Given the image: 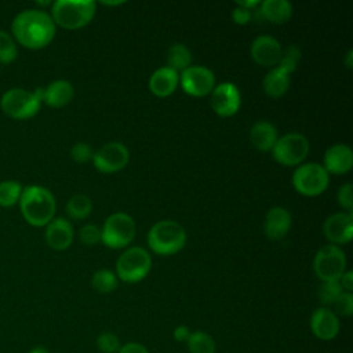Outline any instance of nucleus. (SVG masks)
Wrapping results in <instances>:
<instances>
[{"label":"nucleus","mask_w":353,"mask_h":353,"mask_svg":"<svg viewBox=\"0 0 353 353\" xmlns=\"http://www.w3.org/2000/svg\"><path fill=\"white\" fill-rule=\"evenodd\" d=\"M55 32V23L47 11L26 8L14 17L10 33L17 44L29 50H41L52 41Z\"/></svg>","instance_id":"nucleus-1"},{"label":"nucleus","mask_w":353,"mask_h":353,"mask_svg":"<svg viewBox=\"0 0 353 353\" xmlns=\"http://www.w3.org/2000/svg\"><path fill=\"white\" fill-rule=\"evenodd\" d=\"M18 204L23 219L34 228L47 226L54 219L57 210L54 194L40 185L23 188Z\"/></svg>","instance_id":"nucleus-2"},{"label":"nucleus","mask_w":353,"mask_h":353,"mask_svg":"<svg viewBox=\"0 0 353 353\" xmlns=\"http://www.w3.org/2000/svg\"><path fill=\"white\" fill-rule=\"evenodd\" d=\"M43 103V88L28 91L21 87H14L3 92L0 98L1 112L14 120H28L34 117Z\"/></svg>","instance_id":"nucleus-3"},{"label":"nucleus","mask_w":353,"mask_h":353,"mask_svg":"<svg viewBox=\"0 0 353 353\" xmlns=\"http://www.w3.org/2000/svg\"><path fill=\"white\" fill-rule=\"evenodd\" d=\"M97 3L92 0H57L51 4V18L55 26L80 29L88 25L95 15Z\"/></svg>","instance_id":"nucleus-4"},{"label":"nucleus","mask_w":353,"mask_h":353,"mask_svg":"<svg viewBox=\"0 0 353 353\" xmlns=\"http://www.w3.org/2000/svg\"><path fill=\"white\" fill-rule=\"evenodd\" d=\"M148 244L159 255H172L185 247L186 232L178 222L163 219L149 229Z\"/></svg>","instance_id":"nucleus-5"},{"label":"nucleus","mask_w":353,"mask_h":353,"mask_svg":"<svg viewBox=\"0 0 353 353\" xmlns=\"http://www.w3.org/2000/svg\"><path fill=\"white\" fill-rule=\"evenodd\" d=\"M152 268L150 254L142 247L125 250L116 262L117 277L125 283H138L148 276Z\"/></svg>","instance_id":"nucleus-6"},{"label":"nucleus","mask_w":353,"mask_h":353,"mask_svg":"<svg viewBox=\"0 0 353 353\" xmlns=\"http://www.w3.org/2000/svg\"><path fill=\"white\" fill-rule=\"evenodd\" d=\"M135 222L124 212H114L106 218L101 229V241L113 250L127 247L135 237Z\"/></svg>","instance_id":"nucleus-7"},{"label":"nucleus","mask_w":353,"mask_h":353,"mask_svg":"<svg viewBox=\"0 0 353 353\" xmlns=\"http://www.w3.org/2000/svg\"><path fill=\"white\" fill-rule=\"evenodd\" d=\"M330 182V174L319 163L301 164L292 174V185L303 196L314 197L321 194Z\"/></svg>","instance_id":"nucleus-8"},{"label":"nucleus","mask_w":353,"mask_h":353,"mask_svg":"<svg viewBox=\"0 0 353 353\" xmlns=\"http://www.w3.org/2000/svg\"><path fill=\"white\" fill-rule=\"evenodd\" d=\"M313 269L321 281H339L346 272L345 252L335 244L321 247L314 256Z\"/></svg>","instance_id":"nucleus-9"},{"label":"nucleus","mask_w":353,"mask_h":353,"mask_svg":"<svg viewBox=\"0 0 353 353\" xmlns=\"http://www.w3.org/2000/svg\"><path fill=\"white\" fill-rule=\"evenodd\" d=\"M309 153V141L299 132H290L280 137L273 149V159L281 165H299Z\"/></svg>","instance_id":"nucleus-10"},{"label":"nucleus","mask_w":353,"mask_h":353,"mask_svg":"<svg viewBox=\"0 0 353 353\" xmlns=\"http://www.w3.org/2000/svg\"><path fill=\"white\" fill-rule=\"evenodd\" d=\"M130 160L128 149L121 142H108L94 152L92 163L99 172L110 174L123 170Z\"/></svg>","instance_id":"nucleus-11"},{"label":"nucleus","mask_w":353,"mask_h":353,"mask_svg":"<svg viewBox=\"0 0 353 353\" xmlns=\"http://www.w3.org/2000/svg\"><path fill=\"white\" fill-rule=\"evenodd\" d=\"M182 90L192 97L210 95L215 87V76L205 66H189L181 72Z\"/></svg>","instance_id":"nucleus-12"},{"label":"nucleus","mask_w":353,"mask_h":353,"mask_svg":"<svg viewBox=\"0 0 353 353\" xmlns=\"http://www.w3.org/2000/svg\"><path fill=\"white\" fill-rule=\"evenodd\" d=\"M210 105L221 117H230L236 114L241 105L239 88L229 81L218 84L210 94Z\"/></svg>","instance_id":"nucleus-13"},{"label":"nucleus","mask_w":353,"mask_h":353,"mask_svg":"<svg viewBox=\"0 0 353 353\" xmlns=\"http://www.w3.org/2000/svg\"><path fill=\"white\" fill-rule=\"evenodd\" d=\"M250 54L254 62L258 63L259 66L272 68L279 65L283 55V48L279 40H276L274 37L259 36L252 41Z\"/></svg>","instance_id":"nucleus-14"},{"label":"nucleus","mask_w":353,"mask_h":353,"mask_svg":"<svg viewBox=\"0 0 353 353\" xmlns=\"http://www.w3.org/2000/svg\"><path fill=\"white\" fill-rule=\"evenodd\" d=\"M324 236L332 244H346L353 237L352 212H336L324 221Z\"/></svg>","instance_id":"nucleus-15"},{"label":"nucleus","mask_w":353,"mask_h":353,"mask_svg":"<svg viewBox=\"0 0 353 353\" xmlns=\"http://www.w3.org/2000/svg\"><path fill=\"white\" fill-rule=\"evenodd\" d=\"M310 328L316 338L321 341H331L339 332V320L331 309L319 307L310 317Z\"/></svg>","instance_id":"nucleus-16"},{"label":"nucleus","mask_w":353,"mask_h":353,"mask_svg":"<svg viewBox=\"0 0 353 353\" xmlns=\"http://www.w3.org/2000/svg\"><path fill=\"white\" fill-rule=\"evenodd\" d=\"M44 239L48 247L55 251H63L70 247L73 241V226L65 218H54L44 232Z\"/></svg>","instance_id":"nucleus-17"},{"label":"nucleus","mask_w":353,"mask_h":353,"mask_svg":"<svg viewBox=\"0 0 353 353\" xmlns=\"http://www.w3.org/2000/svg\"><path fill=\"white\" fill-rule=\"evenodd\" d=\"M353 152L345 143H336L330 146L324 154V170L328 174L342 175L352 170Z\"/></svg>","instance_id":"nucleus-18"},{"label":"nucleus","mask_w":353,"mask_h":353,"mask_svg":"<svg viewBox=\"0 0 353 353\" xmlns=\"http://www.w3.org/2000/svg\"><path fill=\"white\" fill-rule=\"evenodd\" d=\"M291 228V214L284 207H273L266 212L263 230L268 239L280 240Z\"/></svg>","instance_id":"nucleus-19"},{"label":"nucleus","mask_w":353,"mask_h":353,"mask_svg":"<svg viewBox=\"0 0 353 353\" xmlns=\"http://www.w3.org/2000/svg\"><path fill=\"white\" fill-rule=\"evenodd\" d=\"M179 84V74L178 72L163 66L153 72L149 79V90L159 98L170 97Z\"/></svg>","instance_id":"nucleus-20"},{"label":"nucleus","mask_w":353,"mask_h":353,"mask_svg":"<svg viewBox=\"0 0 353 353\" xmlns=\"http://www.w3.org/2000/svg\"><path fill=\"white\" fill-rule=\"evenodd\" d=\"M74 97V88L68 80H54L43 88V102L50 108H63Z\"/></svg>","instance_id":"nucleus-21"},{"label":"nucleus","mask_w":353,"mask_h":353,"mask_svg":"<svg viewBox=\"0 0 353 353\" xmlns=\"http://www.w3.org/2000/svg\"><path fill=\"white\" fill-rule=\"evenodd\" d=\"M279 139V132L274 124L266 120L256 121L250 131V141L252 146L261 152H269L273 149L276 141Z\"/></svg>","instance_id":"nucleus-22"},{"label":"nucleus","mask_w":353,"mask_h":353,"mask_svg":"<svg viewBox=\"0 0 353 353\" xmlns=\"http://www.w3.org/2000/svg\"><path fill=\"white\" fill-rule=\"evenodd\" d=\"M292 4L287 0H265L259 4L261 15L272 23H285L292 17Z\"/></svg>","instance_id":"nucleus-23"},{"label":"nucleus","mask_w":353,"mask_h":353,"mask_svg":"<svg viewBox=\"0 0 353 353\" xmlns=\"http://www.w3.org/2000/svg\"><path fill=\"white\" fill-rule=\"evenodd\" d=\"M290 76L291 73L277 65L265 76L262 81L263 91L272 98L283 97L290 87Z\"/></svg>","instance_id":"nucleus-24"},{"label":"nucleus","mask_w":353,"mask_h":353,"mask_svg":"<svg viewBox=\"0 0 353 353\" xmlns=\"http://www.w3.org/2000/svg\"><path fill=\"white\" fill-rule=\"evenodd\" d=\"M165 61H167V68H170L175 72H179V70L182 72L190 66L192 52L185 44L175 43L167 50Z\"/></svg>","instance_id":"nucleus-25"},{"label":"nucleus","mask_w":353,"mask_h":353,"mask_svg":"<svg viewBox=\"0 0 353 353\" xmlns=\"http://www.w3.org/2000/svg\"><path fill=\"white\" fill-rule=\"evenodd\" d=\"M92 211L91 199L83 193L73 194L66 203V214L69 218L80 221L85 219Z\"/></svg>","instance_id":"nucleus-26"},{"label":"nucleus","mask_w":353,"mask_h":353,"mask_svg":"<svg viewBox=\"0 0 353 353\" xmlns=\"http://www.w3.org/2000/svg\"><path fill=\"white\" fill-rule=\"evenodd\" d=\"M23 186L14 179L0 182V207L11 208L19 203Z\"/></svg>","instance_id":"nucleus-27"},{"label":"nucleus","mask_w":353,"mask_h":353,"mask_svg":"<svg viewBox=\"0 0 353 353\" xmlns=\"http://www.w3.org/2000/svg\"><path fill=\"white\" fill-rule=\"evenodd\" d=\"M186 342L190 353H215V342L204 331L192 332Z\"/></svg>","instance_id":"nucleus-28"},{"label":"nucleus","mask_w":353,"mask_h":353,"mask_svg":"<svg viewBox=\"0 0 353 353\" xmlns=\"http://www.w3.org/2000/svg\"><path fill=\"white\" fill-rule=\"evenodd\" d=\"M18 57V46L12 34L4 29H0V63L10 65Z\"/></svg>","instance_id":"nucleus-29"},{"label":"nucleus","mask_w":353,"mask_h":353,"mask_svg":"<svg viewBox=\"0 0 353 353\" xmlns=\"http://www.w3.org/2000/svg\"><path fill=\"white\" fill-rule=\"evenodd\" d=\"M91 284L95 291L101 294H109L117 287V276L112 270L101 269L92 274Z\"/></svg>","instance_id":"nucleus-30"},{"label":"nucleus","mask_w":353,"mask_h":353,"mask_svg":"<svg viewBox=\"0 0 353 353\" xmlns=\"http://www.w3.org/2000/svg\"><path fill=\"white\" fill-rule=\"evenodd\" d=\"M342 292L343 290L339 281H323L319 287V299L324 305H332Z\"/></svg>","instance_id":"nucleus-31"},{"label":"nucleus","mask_w":353,"mask_h":353,"mask_svg":"<svg viewBox=\"0 0 353 353\" xmlns=\"http://www.w3.org/2000/svg\"><path fill=\"white\" fill-rule=\"evenodd\" d=\"M299 59H301V50L296 46L291 44L283 51L279 66L285 69L288 73H292V72H295Z\"/></svg>","instance_id":"nucleus-32"},{"label":"nucleus","mask_w":353,"mask_h":353,"mask_svg":"<svg viewBox=\"0 0 353 353\" xmlns=\"http://www.w3.org/2000/svg\"><path fill=\"white\" fill-rule=\"evenodd\" d=\"M334 313L349 317L353 313V294L343 291L332 303Z\"/></svg>","instance_id":"nucleus-33"},{"label":"nucleus","mask_w":353,"mask_h":353,"mask_svg":"<svg viewBox=\"0 0 353 353\" xmlns=\"http://www.w3.org/2000/svg\"><path fill=\"white\" fill-rule=\"evenodd\" d=\"M97 346L102 353H116L120 349V341L114 334L103 332L97 338Z\"/></svg>","instance_id":"nucleus-34"},{"label":"nucleus","mask_w":353,"mask_h":353,"mask_svg":"<svg viewBox=\"0 0 353 353\" xmlns=\"http://www.w3.org/2000/svg\"><path fill=\"white\" fill-rule=\"evenodd\" d=\"M92 156H94V150L85 142H77L70 149V157L79 164H84L92 160Z\"/></svg>","instance_id":"nucleus-35"},{"label":"nucleus","mask_w":353,"mask_h":353,"mask_svg":"<svg viewBox=\"0 0 353 353\" xmlns=\"http://www.w3.org/2000/svg\"><path fill=\"white\" fill-rule=\"evenodd\" d=\"M79 237L84 245H95L101 240V229L95 225H84L79 232Z\"/></svg>","instance_id":"nucleus-36"},{"label":"nucleus","mask_w":353,"mask_h":353,"mask_svg":"<svg viewBox=\"0 0 353 353\" xmlns=\"http://www.w3.org/2000/svg\"><path fill=\"white\" fill-rule=\"evenodd\" d=\"M352 183L347 182V183H343L339 189H338V194H336V199H338V203L339 205L346 210L347 212H352V208H353V194H352Z\"/></svg>","instance_id":"nucleus-37"},{"label":"nucleus","mask_w":353,"mask_h":353,"mask_svg":"<svg viewBox=\"0 0 353 353\" xmlns=\"http://www.w3.org/2000/svg\"><path fill=\"white\" fill-rule=\"evenodd\" d=\"M251 17H252L251 11H248V10L243 8V7H239V6L232 12V18H233V21L237 25H247L250 22Z\"/></svg>","instance_id":"nucleus-38"},{"label":"nucleus","mask_w":353,"mask_h":353,"mask_svg":"<svg viewBox=\"0 0 353 353\" xmlns=\"http://www.w3.org/2000/svg\"><path fill=\"white\" fill-rule=\"evenodd\" d=\"M117 353H149V352L143 345H141L138 342H128V343L120 346Z\"/></svg>","instance_id":"nucleus-39"},{"label":"nucleus","mask_w":353,"mask_h":353,"mask_svg":"<svg viewBox=\"0 0 353 353\" xmlns=\"http://www.w3.org/2000/svg\"><path fill=\"white\" fill-rule=\"evenodd\" d=\"M339 284H341V287H342L343 291L352 292V290H353V272H352V270L345 272V273L341 276V279H339Z\"/></svg>","instance_id":"nucleus-40"},{"label":"nucleus","mask_w":353,"mask_h":353,"mask_svg":"<svg viewBox=\"0 0 353 353\" xmlns=\"http://www.w3.org/2000/svg\"><path fill=\"white\" fill-rule=\"evenodd\" d=\"M190 331L186 325H179L174 330V339L178 341V342H186L188 338L190 336Z\"/></svg>","instance_id":"nucleus-41"},{"label":"nucleus","mask_w":353,"mask_h":353,"mask_svg":"<svg viewBox=\"0 0 353 353\" xmlns=\"http://www.w3.org/2000/svg\"><path fill=\"white\" fill-rule=\"evenodd\" d=\"M236 4H237L239 7H243V8L248 10V11H252L254 8L259 7L261 1H259V0H248V1H237Z\"/></svg>","instance_id":"nucleus-42"},{"label":"nucleus","mask_w":353,"mask_h":353,"mask_svg":"<svg viewBox=\"0 0 353 353\" xmlns=\"http://www.w3.org/2000/svg\"><path fill=\"white\" fill-rule=\"evenodd\" d=\"M345 65H346L347 69H352V66H353V50L347 51L346 58H345Z\"/></svg>","instance_id":"nucleus-43"},{"label":"nucleus","mask_w":353,"mask_h":353,"mask_svg":"<svg viewBox=\"0 0 353 353\" xmlns=\"http://www.w3.org/2000/svg\"><path fill=\"white\" fill-rule=\"evenodd\" d=\"M29 353H50V350L44 346H34L29 350Z\"/></svg>","instance_id":"nucleus-44"},{"label":"nucleus","mask_w":353,"mask_h":353,"mask_svg":"<svg viewBox=\"0 0 353 353\" xmlns=\"http://www.w3.org/2000/svg\"><path fill=\"white\" fill-rule=\"evenodd\" d=\"M102 4H105V6H120V4H123V1H102Z\"/></svg>","instance_id":"nucleus-45"}]
</instances>
